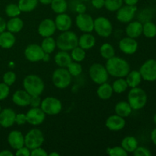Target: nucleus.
Instances as JSON below:
<instances>
[{"mask_svg": "<svg viewBox=\"0 0 156 156\" xmlns=\"http://www.w3.org/2000/svg\"><path fill=\"white\" fill-rule=\"evenodd\" d=\"M108 74L116 78H124L130 71V66L126 59L119 56H113L107 59L105 66Z\"/></svg>", "mask_w": 156, "mask_h": 156, "instance_id": "f257e3e1", "label": "nucleus"}, {"mask_svg": "<svg viewBox=\"0 0 156 156\" xmlns=\"http://www.w3.org/2000/svg\"><path fill=\"white\" fill-rule=\"evenodd\" d=\"M24 89L30 96L41 95L44 91L45 85L44 81L37 75H28L23 80Z\"/></svg>", "mask_w": 156, "mask_h": 156, "instance_id": "f03ea898", "label": "nucleus"}, {"mask_svg": "<svg viewBox=\"0 0 156 156\" xmlns=\"http://www.w3.org/2000/svg\"><path fill=\"white\" fill-rule=\"evenodd\" d=\"M128 103L131 106L133 110L139 111L146 106L147 103L148 97L146 92L141 88L135 87L131 88L128 93Z\"/></svg>", "mask_w": 156, "mask_h": 156, "instance_id": "7ed1b4c3", "label": "nucleus"}, {"mask_svg": "<svg viewBox=\"0 0 156 156\" xmlns=\"http://www.w3.org/2000/svg\"><path fill=\"white\" fill-rule=\"evenodd\" d=\"M56 42V47L60 50L70 51L79 46V38L75 32L69 30L62 31L57 37Z\"/></svg>", "mask_w": 156, "mask_h": 156, "instance_id": "20e7f679", "label": "nucleus"}, {"mask_svg": "<svg viewBox=\"0 0 156 156\" xmlns=\"http://www.w3.org/2000/svg\"><path fill=\"white\" fill-rule=\"evenodd\" d=\"M53 85L59 89H64L70 85L72 82V76L66 68L56 69L52 76Z\"/></svg>", "mask_w": 156, "mask_h": 156, "instance_id": "39448f33", "label": "nucleus"}, {"mask_svg": "<svg viewBox=\"0 0 156 156\" xmlns=\"http://www.w3.org/2000/svg\"><path fill=\"white\" fill-rule=\"evenodd\" d=\"M44 142V136L39 129H32L24 136V146L30 150L41 147Z\"/></svg>", "mask_w": 156, "mask_h": 156, "instance_id": "423d86ee", "label": "nucleus"}, {"mask_svg": "<svg viewBox=\"0 0 156 156\" xmlns=\"http://www.w3.org/2000/svg\"><path fill=\"white\" fill-rule=\"evenodd\" d=\"M40 108L46 114L52 116L59 114L62 111V105L59 99L54 97H47L41 101Z\"/></svg>", "mask_w": 156, "mask_h": 156, "instance_id": "0eeeda50", "label": "nucleus"}, {"mask_svg": "<svg viewBox=\"0 0 156 156\" xmlns=\"http://www.w3.org/2000/svg\"><path fill=\"white\" fill-rule=\"evenodd\" d=\"M88 73L91 80L98 85L107 82L109 76L106 67L98 62L93 63L90 66Z\"/></svg>", "mask_w": 156, "mask_h": 156, "instance_id": "6e6552de", "label": "nucleus"}, {"mask_svg": "<svg viewBox=\"0 0 156 156\" xmlns=\"http://www.w3.org/2000/svg\"><path fill=\"white\" fill-rule=\"evenodd\" d=\"M94 30L100 37H108L112 34V24L107 18L98 17L94 20Z\"/></svg>", "mask_w": 156, "mask_h": 156, "instance_id": "1a4fd4ad", "label": "nucleus"}, {"mask_svg": "<svg viewBox=\"0 0 156 156\" xmlns=\"http://www.w3.org/2000/svg\"><path fill=\"white\" fill-rule=\"evenodd\" d=\"M142 79L147 82L156 81V59H149L146 60L140 69Z\"/></svg>", "mask_w": 156, "mask_h": 156, "instance_id": "9d476101", "label": "nucleus"}, {"mask_svg": "<svg viewBox=\"0 0 156 156\" xmlns=\"http://www.w3.org/2000/svg\"><path fill=\"white\" fill-rule=\"evenodd\" d=\"M78 28L84 33H91L94 30V19L88 14H79L76 18Z\"/></svg>", "mask_w": 156, "mask_h": 156, "instance_id": "9b49d317", "label": "nucleus"}, {"mask_svg": "<svg viewBox=\"0 0 156 156\" xmlns=\"http://www.w3.org/2000/svg\"><path fill=\"white\" fill-rule=\"evenodd\" d=\"M44 51L43 50L41 46L38 44H30L27 46V47L24 50V56L26 59L28 61L32 62H39L43 59L44 57Z\"/></svg>", "mask_w": 156, "mask_h": 156, "instance_id": "f8f14e48", "label": "nucleus"}, {"mask_svg": "<svg viewBox=\"0 0 156 156\" xmlns=\"http://www.w3.org/2000/svg\"><path fill=\"white\" fill-rule=\"evenodd\" d=\"M137 11L136 5L122 6L117 11V19L121 23H129L133 21Z\"/></svg>", "mask_w": 156, "mask_h": 156, "instance_id": "ddd939ff", "label": "nucleus"}, {"mask_svg": "<svg viewBox=\"0 0 156 156\" xmlns=\"http://www.w3.org/2000/svg\"><path fill=\"white\" fill-rule=\"evenodd\" d=\"M46 117V114L41 108H32L26 114L27 123L33 126H38L43 123Z\"/></svg>", "mask_w": 156, "mask_h": 156, "instance_id": "4468645a", "label": "nucleus"}, {"mask_svg": "<svg viewBox=\"0 0 156 156\" xmlns=\"http://www.w3.org/2000/svg\"><path fill=\"white\" fill-rule=\"evenodd\" d=\"M139 44L136 39L129 37L123 38L119 42V48L123 53L127 55L134 54L138 50Z\"/></svg>", "mask_w": 156, "mask_h": 156, "instance_id": "2eb2a0df", "label": "nucleus"}, {"mask_svg": "<svg viewBox=\"0 0 156 156\" xmlns=\"http://www.w3.org/2000/svg\"><path fill=\"white\" fill-rule=\"evenodd\" d=\"M37 30L39 34L43 37H52L56 30L55 21L50 18L43 20L38 26Z\"/></svg>", "mask_w": 156, "mask_h": 156, "instance_id": "dca6fc26", "label": "nucleus"}, {"mask_svg": "<svg viewBox=\"0 0 156 156\" xmlns=\"http://www.w3.org/2000/svg\"><path fill=\"white\" fill-rule=\"evenodd\" d=\"M126 120L124 118L117 114L111 115L108 117L105 122V126L111 131H120L124 128Z\"/></svg>", "mask_w": 156, "mask_h": 156, "instance_id": "f3484780", "label": "nucleus"}, {"mask_svg": "<svg viewBox=\"0 0 156 156\" xmlns=\"http://www.w3.org/2000/svg\"><path fill=\"white\" fill-rule=\"evenodd\" d=\"M16 114L11 108H5L0 112V125L5 128L11 127L15 123Z\"/></svg>", "mask_w": 156, "mask_h": 156, "instance_id": "a211bd4d", "label": "nucleus"}, {"mask_svg": "<svg viewBox=\"0 0 156 156\" xmlns=\"http://www.w3.org/2000/svg\"><path fill=\"white\" fill-rule=\"evenodd\" d=\"M8 143L12 149H17L24 146V136L18 130H13L8 136Z\"/></svg>", "mask_w": 156, "mask_h": 156, "instance_id": "6ab92c4d", "label": "nucleus"}, {"mask_svg": "<svg viewBox=\"0 0 156 156\" xmlns=\"http://www.w3.org/2000/svg\"><path fill=\"white\" fill-rule=\"evenodd\" d=\"M54 21L56 29L62 32L69 30L73 25L71 17L66 13L58 14Z\"/></svg>", "mask_w": 156, "mask_h": 156, "instance_id": "aec40b11", "label": "nucleus"}, {"mask_svg": "<svg viewBox=\"0 0 156 156\" xmlns=\"http://www.w3.org/2000/svg\"><path fill=\"white\" fill-rule=\"evenodd\" d=\"M31 96L25 90H18L12 95V101L20 107H26L30 105Z\"/></svg>", "mask_w": 156, "mask_h": 156, "instance_id": "412c9836", "label": "nucleus"}, {"mask_svg": "<svg viewBox=\"0 0 156 156\" xmlns=\"http://www.w3.org/2000/svg\"><path fill=\"white\" fill-rule=\"evenodd\" d=\"M126 34L127 37L134 39L139 37L143 34V24L138 21H131L126 26Z\"/></svg>", "mask_w": 156, "mask_h": 156, "instance_id": "4be33fe9", "label": "nucleus"}, {"mask_svg": "<svg viewBox=\"0 0 156 156\" xmlns=\"http://www.w3.org/2000/svg\"><path fill=\"white\" fill-rule=\"evenodd\" d=\"M16 38L13 33L10 31H3L0 34V47L4 49L12 48L15 44Z\"/></svg>", "mask_w": 156, "mask_h": 156, "instance_id": "5701e85b", "label": "nucleus"}, {"mask_svg": "<svg viewBox=\"0 0 156 156\" xmlns=\"http://www.w3.org/2000/svg\"><path fill=\"white\" fill-rule=\"evenodd\" d=\"M54 60L56 65L62 68H67L68 66L73 62L71 55L67 53V51H64V50H61L56 53L54 57Z\"/></svg>", "mask_w": 156, "mask_h": 156, "instance_id": "b1692460", "label": "nucleus"}, {"mask_svg": "<svg viewBox=\"0 0 156 156\" xmlns=\"http://www.w3.org/2000/svg\"><path fill=\"white\" fill-rule=\"evenodd\" d=\"M95 44V37L90 33H84L79 38V46L85 50L91 49Z\"/></svg>", "mask_w": 156, "mask_h": 156, "instance_id": "393cba45", "label": "nucleus"}, {"mask_svg": "<svg viewBox=\"0 0 156 156\" xmlns=\"http://www.w3.org/2000/svg\"><path fill=\"white\" fill-rule=\"evenodd\" d=\"M142 76L140 71L137 70H132L129 71V73L126 76V81L128 87L129 88H135L138 87L142 82Z\"/></svg>", "mask_w": 156, "mask_h": 156, "instance_id": "a878e982", "label": "nucleus"}, {"mask_svg": "<svg viewBox=\"0 0 156 156\" xmlns=\"http://www.w3.org/2000/svg\"><path fill=\"white\" fill-rule=\"evenodd\" d=\"M121 146L126 152L133 153L139 146V143L136 138L132 136H128L123 139L121 142Z\"/></svg>", "mask_w": 156, "mask_h": 156, "instance_id": "bb28decb", "label": "nucleus"}, {"mask_svg": "<svg viewBox=\"0 0 156 156\" xmlns=\"http://www.w3.org/2000/svg\"><path fill=\"white\" fill-rule=\"evenodd\" d=\"M115 113L117 115L120 116L122 117H127L132 113V108L129 105V104L128 103V101H119L118 103L116 105L115 108Z\"/></svg>", "mask_w": 156, "mask_h": 156, "instance_id": "cd10ccee", "label": "nucleus"}, {"mask_svg": "<svg viewBox=\"0 0 156 156\" xmlns=\"http://www.w3.org/2000/svg\"><path fill=\"white\" fill-rule=\"evenodd\" d=\"M23 27H24V22L18 17L11 18V19L6 22V29L13 34L21 31Z\"/></svg>", "mask_w": 156, "mask_h": 156, "instance_id": "c85d7f7f", "label": "nucleus"}, {"mask_svg": "<svg viewBox=\"0 0 156 156\" xmlns=\"http://www.w3.org/2000/svg\"><path fill=\"white\" fill-rule=\"evenodd\" d=\"M113 92L114 91H113L112 86L107 82L99 85L98 88L97 90L98 95L102 100H108V99L111 98Z\"/></svg>", "mask_w": 156, "mask_h": 156, "instance_id": "c756f323", "label": "nucleus"}, {"mask_svg": "<svg viewBox=\"0 0 156 156\" xmlns=\"http://www.w3.org/2000/svg\"><path fill=\"white\" fill-rule=\"evenodd\" d=\"M38 3V0H19L18 7L21 12H30L34 10Z\"/></svg>", "mask_w": 156, "mask_h": 156, "instance_id": "7c9ffc66", "label": "nucleus"}, {"mask_svg": "<svg viewBox=\"0 0 156 156\" xmlns=\"http://www.w3.org/2000/svg\"><path fill=\"white\" fill-rule=\"evenodd\" d=\"M143 34L147 38L156 37V24L150 21H147L143 24Z\"/></svg>", "mask_w": 156, "mask_h": 156, "instance_id": "2f4dec72", "label": "nucleus"}, {"mask_svg": "<svg viewBox=\"0 0 156 156\" xmlns=\"http://www.w3.org/2000/svg\"><path fill=\"white\" fill-rule=\"evenodd\" d=\"M41 46L42 47L43 50L44 51V53L50 54L56 49V42L52 37H44Z\"/></svg>", "mask_w": 156, "mask_h": 156, "instance_id": "473e14b6", "label": "nucleus"}, {"mask_svg": "<svg viewBox=\"0 0 156 156\" xmlns=\"http://www.w3.org/2000/svg\"><path fill=\"white\" fill-rule=\"evenodd\" d=\"M50 6L55 13L62 14L65 13L67 10L68 4L66 0H53L50 3Z\"/></svg>", "mask_w": 156, "mask_h": 156, "instance_id": "72a5a7b5", "label": "nucleus"}, {"mask_svg": "<svg viewBox=\"0 0 156 156\" xmlns=\"http://www.w3.org/2000/svg\"><path fill=\"white\" fill-rule=\"evenodd\" d=\"M100 54L104 59H108L115 56V50L111 44L105 43L100 47Z\"/></svg>", "mask_w": 156, "mask_h": 156, "instance_id": "f704fd0d", "label": "nucleus"}, {"mask_svg": "<svg viewBox=\"0 0 156 156\" xmlns=\"http://www.w3.org/2000/svg\"><path fill=\"white\" fill-rule=\"evenodd\" d=\"M113 91L117 94H121L126 91L128 88V85L126 83V79L123 78H117V80L114 81L112 84Z\"/></svg>", "mask_w": 156, "mask_h": 156, "instance_id": "c9c22d12", "label": "nucleus"}, {"mask_svg": "<svg viewBox=\"0 0 156 156\" xmlns=\"http://www.w3.org/2000/svg\"><path fill=\"white\" fill-rule=\"evenodd\" d=\"M71 57L75 62H82L85 59V56H86V53L84 49H82V47H80L79 46H77L76 47L73 48L71 50Z\"/></svg>", "mask_w": 156, "mask_h": 156, "instance_id": "e433bc0d", "label": "nucleus"}, {"mask_svg": "<svg viewBox=\"0 0 156 156\" xmlns=\"http://www.w3.org/2000/svg\"><path fill=\"white\" fill-rule=\"evenodd\" d=\"M123 0H105V7L110 12H117L123 6Z\"/></svg>", "mask_w": 156, "mask_h": 156, "instance_id": "4c0bfd02", "label": "nucleus"}, {"mask_svg": "<svg viewBox=\"0 0 156 156\" xmlns=\"http://www.w3.org/2000/svg\"><path fill=\"white\" fill-rule=\"evenodd\" d=\"M5 13L10 18H14V17H18V15H20V14L21 13V11L18 5L11 3L6 6Z\"/></svg>", "mask_w": 156, "mask_h": 156, "instance_id": "58836bf2", "label": "nucleus"}, {"mask_svg": "<svg viewBox=\"0 0 156 156\" xmlns=\"http://www.w3.org/2000/svg\"><path fill=\"white\" fill-rule=\"evenodd\" d=\"M67 69L69 72L72 76H78L82 73V66L78 62H72L67 67Z\"/></svg>", "mask_w": 156, "mask_h": 156, "instance_id": "ea45409f", "label": "nucleus"}, {"mask_svg": "<svg viewBox=\"0 0 156 156\" xmlns=\"http://www.w3.org/2000/svg\"><path fill=\"white\" fill-rule=\"evenodd\" d=\"M107 152L110 156H127L128 152H126L122 146H115L113 148H108Z\"/></svg>", "mask_w": 156, "mask_h": 156, "instance_id": "a19ab883", "label": "nucleus"}, {"mask_svg": "<svg viewBox=\"0 0 156 156\" xmlns=\"http://www.w3.org/2000/svg\"><path fill=\"white\" fill-rule=\"evenodd\" d=\"M16 78V74L14 72H7L3 76V82L9 85V86H11L15 82Z\"/></svg>", "mask_w": 156, "mask_h": 156, "instance_id": "79ce46f5", "label": "nucleus"}, {"mask_svg": "<svg viewBox=\"0 0 156 156\" xmlns=\"http://www.w3.org/2000/svg\"><path fill=\"white\" fill-rule=\"evenodd\" d=\"M133 155L135 156H151L152 155V152H150L149 149L143 146H138L136 149H135L133 152Z\"/></svg>", "mask_w": 156, "mask_h": 156, "instance_id": "37998d69", "label": "nucleus"}, {"mask_svg": "<svg viewBox=\"0 0 156 156\" xmlns=\"http://www.w3.org/2000/svg\"><path fill=\"white\" fill-rule=\"evenodd\" d=\"M10 89L9 86L5 83H0V101L4 100L9 96Z\"/></svg>", "mask_w": 156, "mask_h": 156, "instance_id": "c03bdc74", "label": "nucleus"}, {"mask_svg": "<svg viewBox=\"0 0 156 156\" xmlns=\"http://www.w3.org/2000/svg\"><path fill=\"white\" fill-rule=\"evenodd\" d=\"M48 153L43 148L37 147L30 150V156H47Z\"/></svg>", "mask_w": 156, "mask_h": 156, "instance_id": "a18cd8bd", "label": "nucleus"}, {"mask_svg": "<svg viewBox=\"0 0 156 156\" xmlns=\"http://www.w3.org/2000/svg\"><path fill=\"white\" fill-rule=\"evenodd\" d=\"M41 104V98L40 95H34L30 97V105L31 108H40Z\"/></svg>", "mask_w": 156, "mask_h": 156, "instance_id": "49530a36", "label": "nucleus"}, {"mask_svg": "<svg viewBox=\"0 0 156 156\" xmlns=\"http://www.w3.org/2000/svg\"><path fill=\"white\" fill-rule=\"evenodd\" d=\"M15 155L18 156H30V150L26 146H22L20 149H17V152Z\"/></svg>", "mask_w": 156, "mask_h": 156, "instance_id": "de8ad7c7", "label": "nucleus"}, {"mask_svg": "<svg viewBox=\"0 0 156 156\" xmlns=\"http://www.w3.org/2000/svg\"><path fill=\"white\" fill-rule=\"evenodd\" d=\"M15 123L18 125H23L27 123L26 114H22V113L16 114V117H15Z\"/></svg>", "mask_w": 156, "mask_h": 156, "instance_id": "09e8293b", "label": "nucleus"}, {"mask_svg": "<svg viewBox=\"0 0 156 156\" xmlns=\"http://www.w3.org/2000/svg\"><path fill=\"white\" fill-rule=\"evenodd\" d=\"M105 0H91V5L95 9H100L105 7Z\"/></svg>", "mask_w": 156, "mask_h": 156, "instance_id": "8fccbe9b", "label": "nucleus"}, {"mask_svg": "<svg viewBox=\"0 0 156 156\" xmlns=\"http://www.w3.org/2000/svg\"><path fill=\"white\" fill-rule=\"evenodd\" d=\"M6 29V22L2 18L0 17V34L2 32L5 31V30Z\"/></svg>", "mask_w": 156, "mask_h": 156, "instance_id": "3c124183", "label": "nucleus"}, {"mask_svg": "<svg viewBox=\"0 0 156 156\" xmlns=\"http://www.w3.org/2000/svg\"><path fill=\"white\" fill-rule=\"evenodd\" d=\"M85 9H86V7H85V6L82 4L79 5L77 6V8H76V11L79 12V14L85 13Z\"/></svg>", "mask_w": 156, "mask_h": 156, "instance_id": "603ef678", "label": "nucleus"}, {"mask_svg": "<svg viewBox=\"0 0 156 156\" xmlns=\"http://www.w3.org/2000/svg\"><path fill=\"white\" fill-rule=\"evenodd\" d=\"M139 0H123V2L127 5H136Z\"/></svg>", "mask_w": 156, "mask_h": 156, "instance_id": "864d4df0", "label": "nucleus"}, {"mask_svg": "<svg viewBox=\"0 0 156 156\" xmlns=\"http://www.w3.org/2000/svg\"><path fill=\"white\" fill-rule=\"evenodd\" d=\"M151 140H152L153 144L156 146V128H155L151 133Z\"/></svg>", "mask_w": 156, "mask_h": 156, "instance_id": "5fc2aeb1", "label": "nucleus"}, {"mask_svg": "<svg viewBox=\"0 0 156 156\" xmlns=\"http://www.w3.org/2000/svg\"><path fill=\"white\" fill-rule=\"evenodd\" d=\"M14 154L9 150H3L0 152V156H13Z\"/></svg>", "mask_w": 156, "mask_h": 156, "instance_id": "6e6d98bb", "label": "nucleus"}, {"mask_svg": "<svg viewBox=\"0 0 156 156\" xmlns=\"http://www.w3.org/2000/svg\"><path fill=\"white\" fill-rule=\"evenodd\" d=\"M38 1H39L41 4L47 5H50V3H51V2L53 1V0H38Z\"/></svg>", "mask_w": 156, "mask_h": 156, "instance_id": "4d7b16f0", "label": "nucleus"}, {"mask_svg": "<svg viewBox=\"0 0 156 156\" xmlns=\"http://www.w3.org/2000/svg\"><path fill=\"white\" fill-rule=\"evenodd\" d=\"M49 59H50V54L49 53H46L44 54V57H43V59L42 60L45 61V62H47V61H49Z\"/></svg>", "mask_w": 156, "mask_h": 156, "instance_id": "13d9d810", "label": "nucleus"}, {"mask_svg": "<svg viewBox=\"0 0 156 156\" xmlns=\"http://www.w3.org/2000/svg\"><path fill=\"white\" fill-rule=\"evenodd\" d=\"M49 156H59V154L57 152H51V153L48 154Z\"/></svg>", "mask_w": 156, "mask_h": 156, "instance_id": "bf43d9fd", "label": "nucleus"}, {"mask_svg": "<svg viewBox=\"0 0 156 156\" xmlns=\"http://www.w3.org/2000/svg\"><path fill=\"white\" fill-rule=\"evenodd\" d=\"M153 120H154V123H155V125H156V113H155V115H154V117H153Z\"/></svg>", "mask_w": 156, "mask_h": 156, "instance_id": "052dcab7", "label": "nucleus"}, {"mask_svg": "<svg viewBox=\"0 0 156 156\" xmlns=\"http://www.w3.org/2000/svg\"><path fill=\"white\" fill-rule=\"evenodd\" d=\"M82 1H89V0H82Z\"/></svg>", "mask_w": 156, "mask_h": 156, "instance_id": "680f3d73", "label": "nucleus"}, {"mask_svg": "<svg viewBox=\"0 0 156 156\" xmlns=\"http://www.w3.org/2000/svg\"><path fill=\"white\" fill-rule=\"evenodd\" d=\"M0 112H1V106H0Z\"/></svg>", "mask_w": 156, "mask_h": 156, "instance_id": "e2e57ef3", "label": "nucleus"}, {"mask_svg": "<svg viewBox=\"0 0 156 156\" xmlns=\"http://www.w3.org/2000/svg\"><path fill=\"white\" fill-rule=\"evenodd\" d=\"M0 127H1V125H0Z\"/></svg>", "mask_w": 156, "mask_h": 156, "instance_id": "0e129e2a", "label": "nucleus"}]
</instances>
